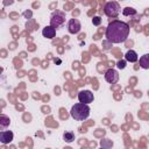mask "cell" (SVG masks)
Segmentation results:
<instances>
[{
	"label": "cell",
	"instance_id": "1",
	"mask_svg": "<svg viewBox=\"0 0 149 149\" xmlns=\"http://www.w3.org/2000/svg\"><path fill=\"white\" fill-rule=\"evenodd\" d=\"M129 29L128 23L120 20H114L109 22L106 28V38L111 43H122L128 38Z\"/></svg>",
	"mask_w": 149,
	"mask_h": 149
},
{
	"label": "cell",
	"instance_id": "2",
	"mask_svg": "<svg viewBox=\"0 0 149 149\" xmlns=\"http://www.w3.org/2000/svg\"><path fill=\"white\" fill-rule=\"evenodd\" d=\"M70 114L77 121H84V120H86L90 116V107H88V104H83L80 101L78 104H74L71 107Z\"/></svg>",
	"mask_w": 149,
	"mask_h": 149
},
{
	"label": "cell",
	"instance_id": "3",
	"mask_svg": "<svg viewBox=\"0 0 149 149\" xmlns=\"http://www.w3.org/2000/svg\"><path fill=\"white\" fill-rule=\"evenodd\" d=\"M120 5L116 1H108L104 7V13L108 17H116L120 14Z\"/></svg>",
	"mask_w": 149,
	"mask_h": 149
},
{
	"label": "cell",
	"instance_id": "4",
	"mask_svg": "<svg viewBox=\"0 0 149 149\" xmlns=\"http://www.w3.org/2000/svg\"><path fill=\"white\" fill-rule=\"evenodd\" d=\"M64 22H65V13L64 12L56 10V12L52 13V15L50 17V26H52L55 28H58Z\"/></svg>",
	"mask_w": 149,
	"mask_h": 149
},
{
	"label": "cell",
	"instance_id": "5",
	"mask_svg": "<svg viewBox=\"0 0 149 149\" xmlns=\"http://www.w3.org/2000/svg\"><path fill=\"white\" fill-rule=\"evenodd\" d=\"M78 100L83 104H91L94 100V95L88 90H83L78 93Z\"/></svg>",
	"mask_w": 149,
	"mask_h": 149
},
{
	"label": "cell",
	"instance_id": "6",
	"mask_svg": "<svg viewBox=\"0 0 149 149\" xmlns=\"http://www.w3.org/2000/svg\"><path fill=\"white\" fill-rule=\"evenodd\" d=\"M105 80L107 81V83H109V84H115V83H118V80H119V73H118V71L116 70H114V69H108L106 72H105Z\"/></svg>",
	"mask_w": 149,
	"mask_h": 149
},
{
	"label": "cell",
	"instance_id": "7",
	"mask_svg": "<svg viewBox=\"0 0 149 149\" xmlns=\"http://www.w3.org/2000/svg\"><path fill=\"white\" fill-rule=\"evenodd\" d=\"M81 29V24L79 22V20L77 19H71L68 22V30L70 34H78Z\"/></svg>",
	"mask_w": 149,
	"mask_h": 149
},
{
	"label": "cell",
	"instance_id": "8",
	"mask_svg": "<svg viewBox=\"0 0 149 149\" xmlns=\"http://www.w3.org/2000/svg\"><path fill=\"white\" fill-rule=\"evenodd\" d=\"M13 137H14V134L10 130H2L0 133V142L3 144L10 143L13 141Z\"/></svg>",
	"mask_w": 149,
	"mask_h": 149
},
{
	"label": "cell",
	"instance_id": "9",
	"mask_svg": "<svg viewBox=\"0 0 149 149\" xmlns=\"http://www.w3.org/2000/svg\"><path fill=\"white\" fill-rule=\"evenodd\" d=\"M42 35H43V37H45V38L52 40V38L55 37V35H56V28L52 27V26H47V27L43 28Z\"/></svg>",
	"mask_w": 149,
	"mask_h": 149
},
{
	"label": "cell",
	"instance_id": "10",
	"mask_svg": "<svg viewBox=\"0 0 149 149\" xmlns=\"http://www.w3.org/2000/svg\"><path fill=\"white\" fill-rule=\"evenodd\" d=\"M125 59H126L127 62L135 63V62L139 61V56H137V54H136L134 50H128V51L126 52V55H125Z\"/></svg>",
	"mask_w": 149,
	"mask_h": 149
},
{
	"label": "cell",
	"instance_id": "11",
	"mask_svg": "<svg viewBox=\"0 0 149 149\" xmlns=\"http://www.w3.org/2000/svg\"><path fill=\"white\" fill-rule=\"evenodd\" d=\"M139 62H140V66L142 69L148 70L149 69V54H144L143 56H141Z\"/></svg>",
	"mask_w": 149,
	"mask_h": 149
},
{
	"label": "cell",
	"instance_id": "12",
	"mask_svg": "<svg viewBox=\"0 0 149 149\" xmlns=\"http://www.w3.org/2000/svg\"><path fill=\"white\" fill-rule=\"evenodd\" d=\"M63 139H64L65 142L71 143V142L74 141V134H73L72 132H65V133L63 134Z\"/></svg>",
	"mask_w": 149,
	"mask_h": 149
},
{
	"label": "cell",
	"instance_id": "13",
	"mask_svg": "<svg viewBox=\"0 0 149 149\" xmlns=\"http://www.w3.org/2000/svg\"><path fill=\"white\" fill-rule=\"evenodd\" d=\"M8 125H9V118L6 116L5 114H1V116H0V126H1V128L7 127Z\"/></svg>",
	"mask_w": 149,
	"mask_h": 149
},
{
	"label": "cell",
	"instance_id": "14",
	"mask_svg": "<svg viewBox=\"0 0 149 149\" xmlns=\"http://www.w3.org/2000/svg\"><path fill=\"white\" fill-rule=\"evenodd\" d=\"M122 14H123L125 16H128V15H135V14H136V10H135L134 8H132V7H126V8H123Z\"/></svg>",
	"mask_w": 149,
	"mask_h": 149
},
{
	"label": "cell",
	"instance_id": "15",
	"mask_svg": "<svg viewBox=\"0 0 149 149\" xmlns=\"http://www.w3.org/2000/svg\"><path fill=\"white\" fill-rule=\"evenodd\" d=\"M92 23H93L94 26H99V24L101 23V19H100L99 16H94V17L92 19Z\"/></svg>",
	"mask_w": 149,
	"mask_h": 149
},
{
	"label": "cell",
	"instance_id": "16",
	"mask_svg": "<svg viewBox=\"0 0 149 149\" xmlns=\"http://www.w3.org/2000/svg\"><path fill=\"white\" fill-rule=\"evenodd\" d=\"M118 68L119 69H125L126 68V61H119L118 62Z\"/></svg>",
	"mask_w": 149,
	"mask_h": 149
}]
</instances>
